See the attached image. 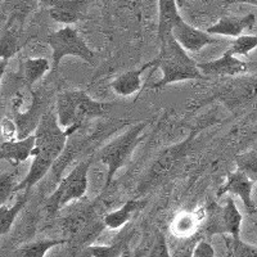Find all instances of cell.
I'll return each mask as SVG.
<instances>
[{
	"mask_svg": "<svg viewBox=\"0 0 257 257\" xmlns=\"http://www.w3.org/2000/svg\"><path fill=\"white\" fill-rule=\"evenodd\" d=\"M20 181L16 179V173H3L0 176V201L2 205H6L13 194H16V188Z\"/></svg>",
	"mask_w": 257,
	"mask_h": 257,
	"instance_id": "cell-26",
	"label": "cell"
},
{
	"mask_svg": "<svg viewBox=\"0 0 257 257\" xmlns=\"http://www.w3.org/2000/svg\"><path fill=\"white\" fill-rule=\"evenodd\" d=\"M237 169L248 176L251 180L257 183V151L243 153L235 158Z\"/></svg>",
	"mask_w": 257,
	"mask_h": 257,
	"instance_id": "cell-24",
	"label": "cell"
},
{
	"mask_svg": "<svg viewBox=\"0 0 257 257\" xmlns=\"http://www.w3.org/2000/svg\"><path fill=\"white\" fill-rule=\"evenodd\" d=\"M206 219V208H198L193 211H181L174 217L170 225L171 233L178 238L193 237L198 231L199 226Z\"/></svg>",
	"mask_w": 257,
	"mask_h": 257,
	"instance_id": "cell-16",
	"label": "cell"
},
{
	"mask_svg": "<svg viewBox=\"0 0 257 257\" xmlns=\"http://www.w3.org/2000/svg\"><path fill=\"white\" fill-rule=\"evenodd\" d=\"M18 194L20 196L17 197V199H16V202L12 206H0V233H2V235H6L11 230L17 216L20 215L21 211L24 210L27 201H29V190L21 192Z\"/></svg>",
	"mask_w": 257,
	"mask_h": 257,
	"instance_id": "cell-19",
	"label": "cell"
},
{
	"mask_svg": "<svg viewBox=\"0 0 257 257\" xmlns=\"http://www.w3.org/2000/svg\"><path fill=\"white\" fill-rule=\"evenodd\" d=\"M56 107L58 122L62 127H75L80 130L88 120L104 117L111 111L113 104L93 99L84 90L72 89L59 94Z\"/></svg>",
	"mask_w": 257,
	"mask_h": 257,
	"instance_id": "cell-3",
	"label": "cell"
},
{
	"mask_svg": "<svg viewBox=\"0 0 257 257\" xmlns=\"http://www.w3.org/2000/svg\"><path fill=\"white\" fill-rule=\"evenodd\" d=\"M21 67H22L21 71H22V77H24L25 82L27 86L31 88L32 85L36 84L48 71H50L52 66H50L49 59L39 57V58L26 59Z\"/></svg>",
	"mask_w": 257,
	"mask_h": 257,
	"instance_id": "cell-20",
	"label": "cell"
},
{
	"mask_svg": "<svg viewBox=\"0 0 257 257\" xmlns=\"http://www.w3.org/2000/svg\"><path fill=\"white\" fill-rule=\"evenodd\" d=\"M152 70V72H155L157 70V63H156V59L153 58L152 61L147 62L143 66H141L139 68H135V70L126 71V72L121 73L113 81L111 82L109 88L112 89L114 94L120 96H130L133 94L138 93L139 90H142L143 88V73L147 70Z\"/></svg>",
	"mask_w": 257,
	"mask_h": 257,
	"instance_id": "cell-13",
	"label": "cell"
},
{
	"mask_svg": "<svg viewBox=\"0 0 257 257\" xmlns=\"http://www.w3.org/2000/svg\"><path fill=\"white\" fill-rule=\"evenodd\" d=\"M48 45L52 49V71L59 67L64 57H77L86 63H95V53L89 48L86 41L71 26L62 27L47 38Z\"/></svg>",
	"mask_w": 257,
	"mask_h": 257,
	"instance_id": "cell-6",
	"label": "cell"
},
{
	"mask_svg": "<svg viewBox=\"0 0 257 257\" xmlns=\"http://www.w3.org/2000/svg\"><path fill=\"white\" fill-rule=\"evenodd\" d=\"M254 184L256 183L253 180H251L244 173L237 169L233 173L228 174L226 181L217 189L216 199L222 198L228 193H230V194L239 197L247 212L251 213V215L256 213L257 207L254 205L253 198H252V190H253Z\"/></svg>",
	"mask_w": 257,
	"mask_h": 257,
	"instance_id": "cell-11",
	"label": "cell"
},
{
	"mask_svg": "<svg viewBox=\"0 0 257 257\" xmlns=\"http://www.w3.org/2000/svg\"><path fill=\"white\" fill-rule=\"evenodd\" d=\"M198 67L201 72L205 75L207 79L211 77H225V76H238L243 75L248 71L249 66L247 62L237 58L228 50L222 54L220 58L213 59V61L202 62L198 63Z\"/></svg>",
	"mask_w": 257,
	"mask_h": 257,
	"instance_id": "cell-12",
	"label": "cell"
},
{
	"mask_svg": "<svg viewBox=\"0 0 257 257\" xmlns=\"http://www.w3.org/2000/svg\"><path fill=\"white\" fill-rule=\"evenodd\" d=\"M230 257H257V245L243 242L242 239H229Z\"/></svg>",
	"mask_w": 257,
	"mask_h": 257,
	"instance_id": "cell-27",
	"label": "cell"
},
{
	"mask_svg": "<svg viewBox=\"0 0 257 257\" xmlns=\"http://www.w3.org/2000/svg\"><path fill=\"white\" fill-rule=\"evenodd\" d=\"M111 2H113V3L118 4V6H121V7L134 6V2H133V0H111Z\"/></svg>",
	"mask_w": 257,
	"mask_h": 257,
	"instance_id": "cell-33",
	"label": "cell"
},
{
	"mask_svg": "<svg viewBox=\"0 0 257 257\" xmlns=\"http://www.w3.org/2000/svg\"><path fill=\"white\" fill-rule=\"evenodd\" d=\"M176 0H158V38L164 41L173 35V29L180 18Z\"/></svg>",
	"mask_w": 257,
	"mask_h": 257,
	"instance_id": "cell-18",
	"label": "cell"
},
{
	"mask_svg": "<svg viewBox=\"0 0 257 257\" xmlns=\"http://www.w3.org/2000/svg\"><path fill=\"white\" fill-rule=\"evenodd\" d=\"M147 205V201H141V199H128L121 206L120 208L107 213L103 219V224L107 228L116 230V229L122 228L123 225L127 224L137 213L141 212Z\"/></svg>",
	"mask_w": 257,
	"mask_h": 257,
	"instance_id": "cell-17",
	"label": "cell"
},
{
	"mask_svg": "<svg viewBox=\"0 0 257 257\" xmlns=\"http://www.w3.org/2000/svg\"><path fill=\"white\" fill-rule=\"evenodd\" d=\"M196 240L193 239L188 243H183V244L178 245L171 251V257H194V249L197 245Z\"/></svg>",
	"mask_w": 257,
	"mask_h": 257,
	"instance_id": "cell-30",
	"label": "cell"
},
{
	"mask_svg": "<svg viewBox=\"0 0 257 257\" xmlns=\"http://www.w3.org/2000/svg\"><path fill=\"white\" fill-rule=\"evenodd\" d=\"M173 36L187 52H199L203 48L212 44H221L222 39L208 34L207 31L199 30L185 22L184 18L176 22L173 29Z\"/></svg>",
	"mask_w": 257,
	"mask_h": 257,
	"instance_id": "cell-10",
	"label": "cell"
},
{
	"mask_svg": "<svg viewBox=\"0 0 257 257\" xmlns=\"http://www.w3.org/2000/svg\"><path fill=\"white\" fill-rule=\"evenodd\" d=\"M155 59L157 70H161L162 72V77L157 82L149 85V88L162 89L175 82L208 80L201 72L198 63L188 56L187 50L179 44L173 35H170L166 40L161 41L160 53Z\"/></svg>",
	"mask_w": 257,
	"mask_h": 257,
	"instance_id": "cell-2",
	"label": "cell"
},
{
	"mask_svg": "<svg viewBox=\"0 0 257 257\" xmlns=\"http://www.w3.org/2000/svg\"><path fill=\"white\" fill-rule=\"evenodd\" d=\"M21 31L17 26L9 25L2 38V70H6V66L11 58L21 50Z\"/></svg>",
	"mask_w": 257,
	"mask_h": 257,
	"instance_id": "cell-21",
	"label": "cell"
},
{
	"mask_svg": "<svg viewBox=\"0 0 257 257\" xmlns=\"http://www.w3.org/2000/svg\"><path fill=\"white\" fill-rule=\"evenodd\" d=\"M196 137L197 132H192L187 139L178 144L167 147L156 157V160L148 169V173L142 179V183L139 185V194L160 184L161 181H164L170 174L173 173L174 169L187 157L190 147H192L193 139H196Z\"/></svg>",
	"mask_w": 257,
	"mask_h": 257,
	"instance_id": "cell-7",
	"label": "cell"
},
{
	"mask_svg": "<svg viewBox=\"0 0 257 257\" xmlns=\"http://www.w3.org/2000/svg\"><path fill=\"white\" fill-rule=\"evenodd\" d=\"M254 215H256V216H257V211H256V213H254Z\"/></svg>",
	"mask_w": 257,
	"mask_h": 257,
	"instance_id": "cell-36",
	"label": "cell"
},
{
	"mask_svg": "<svg viewBox=\"0 0 257 257\" xmlns=\"http://www.w3.org/2000/svg\"><path fill=\"white\" fill-rule=\"evenodd\" d=\"M226 4H248L257 7V0H226Z\"/></svg>",
	"mask_w": 257,
	"mask_h": 257,
	"instance_id": "cell-32",
	"label": "cell"
},
{
	"mask_svg": "<svg viewBox=\"0 0 257 257\" xmlns=\"http://www.w3.org/2000/svg\"><path fill=\"white\" fill-rule=\"evenodd\" d=\"M187 2H188V0H176V4H178V8H179V9L184 8V7L187 6Z\"/></svg>",
	"mask_w": 257,
	"mask_h": 257,
	"instance_id": "cell-34",
	"label": "cell"
},
{
	"mask_svg": "<svg viewBox=\"0 0 257 257\" xmlns=\"http://www.w3.org/2000/svg\"><path fill=\"white\" fill-rule=\"evenodd\" d=\"M256 24V16L248 13L244 16H225L216 24L207 27L206 31L213 36H226V38L237 39L243 35V31L251 30Z\"/></svg>",
	"mask_w": 257,
	"mask_h": 257,
	"instance_id": "cell-14",
	"label": "cell"
},
{
	"mask_svg": "<svg viewBox=\"0 0 257 257\" xmlns=\"http://www.w3.org/2000/svg\"><path fill=\"white\" fill-rule=\"evenodd\" d=\"M147 125L148 121L135 123L125 133L103 146L94 156L95 160L107 166V176L103 185V192H105L112 184L117 171L127 165L137 147L143 141V133Z\"/></svg>",
	"mask_w": 257,
	"mask_h": 257,
	"instance_id": "cell-4",
	"label": "cell"
},
{
	"mask_svg": "<svg viewBox=\"0 0 257 257\" xmlns=\"http://www.w3.org/2000/svg\"><path fill=\"white\" fill-rule=\"evenodd\" d=\"M148 257H171V251L169 248L166 238L161 231H157L155 244L149 252Z\"/></svg>",
	"mask_w": 257,
	"mask_h": 257,
	"instance_id": "cell-28",
	"label": "cell"
},
{
	"mask_svg": "<svg viewBox=\"0 0 257 257\" xmlns=\"http://www.w3.org/2000/svg\"><path fill=\"white\" fill-rule=\"evenodd\" d=\"M194 257H215V249L211 243L206 240H198L194 249Z\"/></svg>",
	"mask_w": 257,
	"mask_h": 257,
	"instance_id": "cell-31",
	"label": "cell"
},
{
	"mask_svg": "<svg viewBox=\"0 0 257 257\" xmlns=\"http://www.w3.org/2000/svg\"><path fill=\"white\" fill-rule=\"evenodd\" d=\"M2 135H3L4 142H11L18 139L17 122H15L12 118L4 117L3 120H2Z\"/></svg>",
	"mask_w": 257,
	"mask_h": 257,
	"instance_id": "cell-29",
	"label": "cell"
},
{
	"mask_svg": "<svg viewBox=\"0 0 257 257\" xmlns=\"http://www.w3.org/2000/svg\"><path fill=\"white\" fill-rule=\"evenodd\" d=\"M242 220V213L234 199L226 196L222 206L213 202L206 207L205 233L210 237L215 234H228L233 239H239Z\"/></svg>",
	"mask_w": 257,
	"mask_h": 257,
	"instance_id": "cell-8",
	"label": "cell"
},
{
	"mask_svg": "<svg viewBox=\"0 0 257 257\" xmlns=\"http://www.w3.org/2000/svg\"><path fill=\"white\" fill-rule=\"evenodd\" d=\"M93 162L94 158L82 161L73 167L63 179L59 180L56 190L45 199V208L49 216H54L70 202L77 201L85 196L89 184V170Z\"/></svg>",
	"mask_w": 257,
	"mask_h": 257,
	"instance_id": "cell-5",
	"label": "cell"
},
{
	"mask_svg": "<svg viewBox=\"0 0 257 257\" xmlns=\"http://www.w3.org/2000/svg\"><path fill=\"white\" fill-rule=\"evenodd\" d=\"M40 3L49 9V16L53 21L70 26L88 20L89 8L93 0H41Z\"/></svg>",
	"mask_w": 257,
	"mask_h": 257,
	"instance_id": "cell-9",
	"label": "cell"
},
{
	"mask_svg": "<svg viewBox=\"0 0 257 257\" xmlns=\"http://www.w3.org/2000/svg\"><path fill=\"white\" fill-rule=\"evenodd\" d=\"M79 130L75 127L63 128L58 122V117L53 112L43 114L35 130L36 146L32 155V162L26 174L16 188V193L31 190L48 174L56 161L63 153L68 138Z\"/></svg>",
	"mask_w": 257,
	"mask_h": 257,
	"instance_id": "cell-1",
	"label": "cell"
},
{
	"mask_svg": "<svg viewBox=\"0 0 257 257\" xmlns=\"http://www.w3.org/2000/svg\"><path fill=\"white\" fill-rule=\"evenodd\" d=\"M36 146L35 134H31L24 139H16L11 142H2L0 146V158L8 161L13 166H17L21 162H25L32 157Z\"/></svg>",
	"mask_w": 257,
	"mask_h": 257,
	"instance_id": "cell-15",
	"label": "cell"
},
{
	"mask_svg": "<svg viewBox=\"0 0 257 257\" xmlns=\"http://www.w3.org/2000/svg\"><path fill=\"white\" fill-rule=\"evenodd\" d=\"M257 48V35H242L234 39L228 48V52L233 56H248L252 50Z\"/></svg>",
	"mask_w": 257,
	"mask_h": 257,
	"instance_id": "cell-23",
	"label": "cell"
},
{
	"mask_svg": "<svg viewBox=\"0 0 257 257\" xmlns=\"http://www.w3.org/2000/svg\"><path fill=\"white\" fill-rule=\"evenodd\" d=\"M64 239H40L24 244L16 251L15 257H45L57 245L64 244Z\"/></svg>",
	"mask_w": 257,
	"mask_h": 257,
	"instance_id": "cell-22",
	"label": "cell"
},
{
	"mask_svg": "<svg viewBox=\"0 0 257 257\" xmlns=\"http://www.w3.org/2000/svg\"><path fill=\"white\" fill-rule=\"evenodd\" d=\"M120 257H134V256H133V253L130 251H128L127 248H125V249H123L122 253H121Z\"/></svg>",
	"mask_w": 257,
	"mask_h": 257,
	"instance_id": "cell-35",
	"label": "cell"
},
{
	"mask_svg": "<svg viewBox=\"0 0 257 257\" xmlns=\"http://www.w3.org/2000/svg\"><path fill=\"white\" fill-rule=\"evenodd\" d=\"M126 247L122 242L114 243V244H104V245H89L85 248V253L89 254V257H120Z\"/></svg>",
	"mask_w": 257,
	"mask_h": 257,
	"instance_id": "cell-25",
	"label": "cell"
}]
</instances>
